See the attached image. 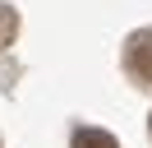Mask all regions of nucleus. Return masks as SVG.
<instances>
[{
	"label": "nucleus",
	"mask_w": 152,
	"mask_h": 148,
	"mask_svg": "<svg viewBox=\"0 0 152 148\" xmlns=\"http://www.w3.org/2000/svg\"><path fill=\"white\" fill-rule=\"evenodd\" d=\"M124 70L138 83H152V28H143V33L129 37V46H124Z\"/></svg>",
	"instance_id": "1"
},
{
	"label": "nucleus",
	"mask_w": 152,
	"mask_h": 148,
	"mask_svg": "<svg viewBox=\"0 0 152 148\" xmlns=\"http://www.w3.org/2000/svg\"><path fill=\"white\" fill-rule=\"evenodd\" d=\"M74 148H120L106 130H78L74 134Z\"/></svg>",
	"instance_id": "2"
},
{
	"label": "nucleus",
	"mask_w": 152,
	"mask_h": 148,
	"mask_svg": "<svg viewBox=\"0 0 152 148\" xmlns=\"http://www.w3.org/2000/svg\"><path fill=\"white\" fill-rule=\"evenodd\" d=\"M5 37H14V14L0 5V42H5Z\"/></svg>",
	"instance_id": "3"
}]
</instances>
